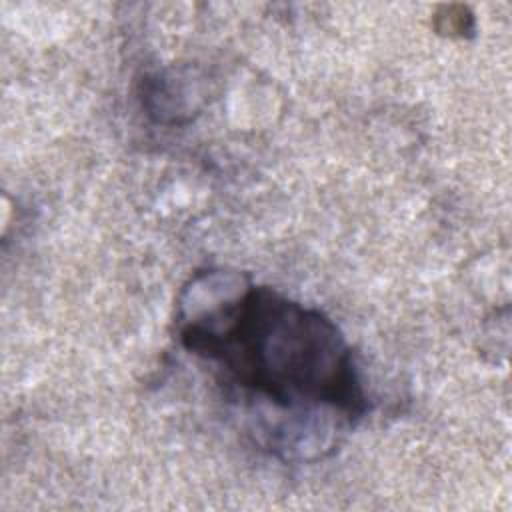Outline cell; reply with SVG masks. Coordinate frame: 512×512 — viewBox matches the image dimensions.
<instances>
[{"mask_svg": "<svg viewBox=\"0 0 512 512\" xmlns=\"http://www.w3.org/2000/svg\"><path fill=\"white\" fill-rule=\"evenodd\" d=\"M208 304L184 320L178 338L226 384L292 412L328 408L352 422L368 410L352 350L320 310L268 286Z\"/></svg>", "mask_w": 512, "mask_h": 512, "instance_id": "cell-1", "label": "cell"}]
</instances>
